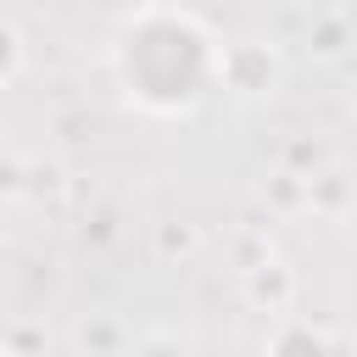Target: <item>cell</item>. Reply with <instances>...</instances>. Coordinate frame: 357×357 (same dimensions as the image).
<instances>
[{
	"label": "cell",
	"mask_w": 357,
	"mask_h": 357,
	"mask_svg": "<svg viewBox=\"0 0 357 357\" xmlns=\"http://www.w3.org/2000/svg\"><path fill=\"white\" fill-rule=\"evenodd\" d=\"M17 67H22V33H17V22L0 11V84H11Z\"/></svg>",
	"instance_id": "cell-5"
},
{
	"label": "cell",
	"mask_w": 357,
	"mask_h": 357,
	"mask_svg": "<svg viewBox=\"0 0 357 357\" xmlns=\"http://www.w3.org/2000/svg\"><path fill=\"white\" fill-rule=\"evenodd\" d=\"M245 296L257 307H268V312H284L296 301V279H290V268L279 257H262L257 268H245Z\"/></svg>",
	"instance_id": "cell-3"
},
{
	"label": "cell",
	"mask_w": 357,
	"mask_h": 357,
	"mask_svg": "<svg viewBox=\"0 0 357 357\" xmlns=\"http://www.w3.org/2000/svg\"><path fill=\"white\" fill-rule=\"evenodd\" d=\"M0 357H22V351H0Z\"/></svg>",
	"instance_id": "cell-6"
},
{
	"label": "cell",
	"mask_w": 357,
	"mask_h": 357,
	"mask_svg": "<svg viewBox=\"0 0 357 357\" xmlns=\"http://www.w3.org/2000/svg\"><path fill=\"white\" fill-rule=\"evenodd\" d=\"M279 84V50L262 45V39H234V45H218V89L240 95V100H257Z\"/></svg>",
	"instance_id": "cell-2"
},
{
	"label": "cell",
	"mask_w": 357,
	"mask_h": 357,
	"mask_svg": "<svg viewBox=\"0 0 357 357\" xmlns=\"http://www.w3.org/2000/svg\"><path fill=\"white\" fill-rule=\"evenodd\" d=\"M218 33L190 6H134L112 22L106 67L145 117H195L218 89Z\"/></svg>",
	"instance_id": "cell-1"
},
{
	"label": "cell",
	"mask_w": 357,
	"mask_h": 357,
	"mask_svg": "<svg viewBox=\"0 0 357 357\" xmlns=\"http://www.w3.org/2000/svg\"><path fill=\"white\" fill-rule=\"evenodd\" d=\"M268 351H273V357H340V346H329L324 329H312V324H301V318L279 324V335H273Z\"/></svg>",
	"instance_id": "cell-4"
}]
</instances>
